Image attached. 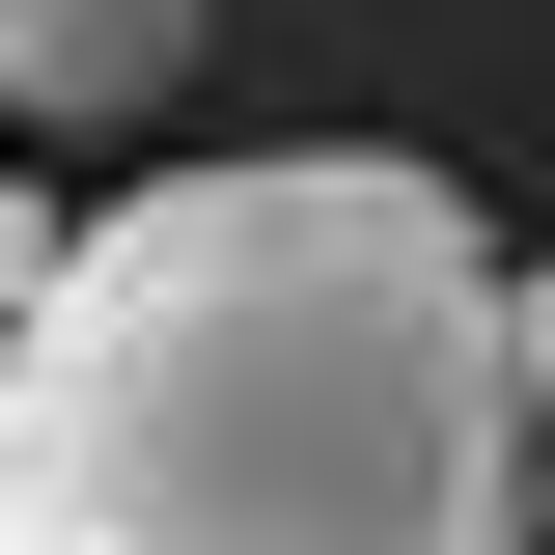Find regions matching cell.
Wrapping results in <instances>:
<instances>
[{
    "instance_id": "obj_1",
    "label": "cell",
    "mask_w": 555,
    "mask_h": 555,
    "mask_svg": "<svg viewBox=\"0 0 555 555\" xmlns=\"http://www.w3.org/2000/svg\"><path fill=\"white\" fill-rule=\"evenodd\" d=\"M0 555H528V278L444 167L278 139L0 306Z\"/></svg>"
},
{
    "instance_id": "obj_2",
    "label": "cell",
    "mask_w": 555,
    "mask_h": 555,
    "mask_svg": "<svg viewBox=\"0 0 555 555\" xmlns=\"http://www.w3.org/2000/svg\"><path fill=\"white\" fill-rule=\"evenodd\" d=\"M195 28L222 0H0V112L28 139H139L167 83H195Z\"/></svg>"
},
{
    "instance_id": "obj_3",
    "label": "cell",
    "mask_w": 555,
    "mask_h": 555,
    "mask_svg": "<svg viewBox=\"0 0 555 555\" xmlns=\"http://www.w3.org/2000/svg\"><path fill=\"white\" fill-rule=\"evenodd\" d=\"M56 250H83V222H56V195H28V167H0V306H28V278H56Z\"/></svg>"
},
{
    "instance_id": "obj_4",
    "label": "cell",
    "mask_w": 555,
    "mask_h": 555,
    "mask_svg": "<svg viewBox=\"0 0 555 555\" xmlns=\"http://www.w3.org/2000/svg\"><path fill=\"white\" fill-rule=\"evenodd\" d=\"M528 416H555V278H528Z\"/></svg>"
}]
</instances>
